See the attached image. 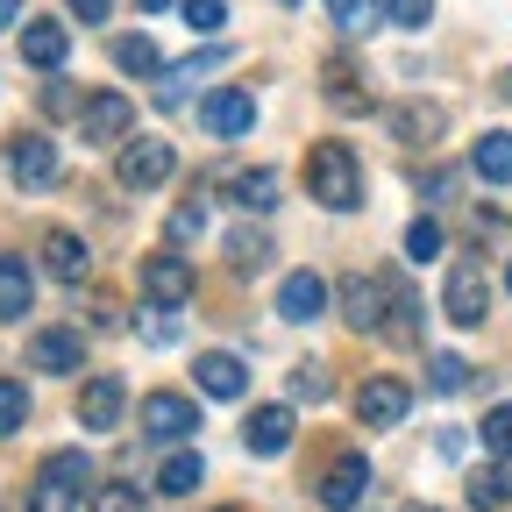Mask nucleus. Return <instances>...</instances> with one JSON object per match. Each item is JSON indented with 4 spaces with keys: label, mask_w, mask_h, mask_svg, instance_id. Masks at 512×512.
I'll return each mask as SVG.
<instances>
[{
    "label": "nucleus",
    "mask_w": 512,
    "mask_h": 512,
    "mask_svg": "<svg viewBox=\"0 0 512 512\" xmlns=\"http://www.w3.org/2000/svg\"><path fill=\"white\" fill-rule=\"evenodd\" d=\"M306 192L320 207H335V214H356L363 207V164L349 143H313L306 150Z\"/></svg>",
    "instance_id": "nucleus-1"
},
{
    "label": "nucleus",
    "mask_w": 512,
    "mask_h": 512,
    "mask_svg": "<svg viewBox=\"0 0 512 512\" xmlns=\"http://www.w3.org/2000/svg\"><path fill=\"white\" fill-rule=\"evenodd\" d=\"M86 484H93V463H86V448H57V456H43V470H36L29 512H72Z\"/></svg>",
    "instance_id": "nucleus-2"
},
{
    "label": "nucleus",
    "mask_w": 512,
    "mask_h": 512,
    "mask_svg": "<svg viewBox=\"0 0 512 512\" xmlns=\"http://www.w3.org/2000/svg\"><path fill=\"white\" fill-rule=\"evenodd\" d=\"M114 171H121L128 192H157V185L178 171V150L157 143V136H136V143H121V164H114Z\"/></svg>",
    "instance_id": "nucleus-3"
},
{
    "label": "nucleus",
    "mask_w": 512,
    "mask_h": 512,
    "mask_svg": "<svg viewBox=\"0 0 512 512\" xmlns=\"http://www.w3.org/2000/svg\"><path fill=\"white\" fill-rule=\"evenodd\" d=\"M363 491H370V463L356 456V448H342V456L320 470V484H313V498L328 505V512H356V505H363Z\"/></svg>",
    "instance_id": "nucleus-4"
},
{
    "label": "nucleus",
    "mask_w": 512,
    "mask_h": 512,
    "mask_svg": "<svg viewBox=\"0 0 512 512\" xmlns=\"http://www.w3.org/2000/svg\"><path fill=\"white\" fill-rule=\"evenodd\" d=\"M406 413H413V392H406L399 377H363L356 384V420L363 427H399Z\"/></svg>",
    "instance_id": "nucleus-5"
},
{
    "label": "nucleus",
    "mask_w": 512,
    "mask_h": 512,
    "mask_svg": "<svg viewBox=\"0 0 512 512\" xmlns=\"http://www.w3.org/2000/svg\"><path fill=\"white\" fill-rule=\"evenodd\" d=\"M441 306H448V320H456V328H477V320L491 313V292H484V271L470 264V256H463V264H456V271H448V285H441Z\"/></svg>",
    "instance_id": "nucleus-6"
},
{
    "label": "nucleus",
    "mask_w": 512,
    "mask_h": 512,
    "mask_svg": "<svg viewBox=\"0 0 512 512\" xmlns=\"http://www.w3.org/2000/svg\"><path fill=\"white\" fill-rule=\"evenodd\" d=\"M384 128H392L406 150H427V143H441L448 114H441V100H399V107H384Z\"/></svg>",
    "instance_id": "nucleus-7"
},
{
    "label": "nucleus",
    "mask_w": 512,
    "mask_h": 512,
    "mask_svg": "<svg viewBox=\"0 0 512 512\" xmlns=\"http://www.w3.org/2000/svg\"><path fill=\"white\" fill-rule=\"evenodd\" d=\"M200 121H207V136H221V143H242L249 128H256V100H249L242 86H221V93H207Z\"/></svg>",
    "instance_id": "nucleus-8"
},
{
    "label": "nucleus",
    "mask_w": 512,
    "mask_h": 512,
    "mask_svg": "<svg viewBox=\"0 0 512 512\" xmlns=\"http://www.w3.org/2000/svg\"><path fill=\"white\" fill-rule=\"evenodd\" d=\"M192 427H200V406L178 399V392H150L143 399V434L150 441H192Z\"/></svg>",
    "instance_id": "nucleus-9"
},
{
    "label": "nucleus",
    "mask_w": 512,
    "mask_h": 512,
    "mask_svg": "<svg viewBox=\"0 0 512 512\" xmlns=\"http://www.w3.org/2000/svg\"><path fill=\"white\" fill-rule=\"evenodd\" d=\"M8 171H15L22 192L57 185V143H50V136H15V143H8Z\"/></svg>",
    "instance_id": "nucleus-10"
},
{
    "label": "nucleus",
    "mask_w": 512,
    "mask_h": 512,
    "mask_svg": "<svg viewBox=\"0 0 512 512\" xmlns=\"http://www.w3.org/2000/svg\"><path fill=\"white\" fill-rule=\"evenodd\" d=\"M128 121H136V107H128L121 93H93V100L79 107V128H86L93 150H100V143H128Z\"/></svg>",
    "instance_id": "nucleus-11"
},
{
    "label": "nucleus",
    "mask_w": 512,
    "mask_h": 512,
    "mask_svg": "<svg viewBox=\"0 0 512 512\" xmlns=\"http://www.w3.org/2000/svg\"><path fill=\"white\" fill-rule=\"evenodd\" d=\"M143 292H150V306H185L192 299V264L185 256H143Z\"/></svg>",
    "instance_id": "nucleus-12"
},
{
    "label": "nucleus",
    "mask_w": 512,
    "mask_h": 512,
    "mask_svg": "<svg viewBox=\"0 0 512 512\" xmlns=\"http://www.w3.org/2000/svg\"><path fill=\"white\" fill-rule=\"evenodd\" d=\"M292 406H256L249 420H242V448H249V456H285V448H292Z\"/></svg>",
    "instance_id": "nucleus-13"
},
{
    "label": "nucleus",
    "mask_w": 512,
    "mask_h": 512,
    "mask_svg": "<svg viewBox=\"0 0 512 512\" xmlns=\"http://www.w3.org/2000/svg\"><path fill=\"white\" fill-rule=\"evenodd\" d=\"M320 306H328V278H320V271H292V278L278 285V313L292 320V328L320 320Z\"/></svg>",
    "instance_id": "nucleus-14"
},
{
    "label": "nucleus",
    "mask_w": 512,
    "mask_h": 512,
    "mask_svg": "<svg viewBox=\"0 0 512 512\" xmlns=\"http://www.w3.org/2000/svg\"><path fill=\"white\" fill-rule=\"evenodd\" d=\"M192 377H200V392H207V399H221V406L249 392V370H242V356H221V349H207L200 363H192Z\"/></svg>",
    "instance_id": "nucleus-15"
},
{
    "label": "nucleus",
    "mask_w": 512,
    "mask_h": 512,
    "mask_svg": "<svg viewBox=\"0 0 512 512\" xmlns=\"http://www.w3.org/2000/svg\"><path fill=\"white\" fill-rule=\"evenodd\" d=\"M43 271H50V278H64V285H86L93 256H86V242H79L72 228H50V235H43Z\"/></svg>",
    "instance_id": "nucleus-16"
},
{
    "label": "nucleus",
    "mask_w": 512,
    "mask_h": 512,
    "mask_svg": "<svg viewBox=\"0 0 512 512\" xmlns=\"http://www.w3.org/2000/svg\"><path fill=\"white\" fill-rule=\"evenodd\" d=\"M214 64H221V50H200V57H185V64H164V72H157V100H164V107L192 100V86L214 79Z\"/></svg>",
    "instance_id": "nucleus-17"
},
{
    "label": "nucleus",
    "mask_w": 512,
    "mask_h": 512,
    "mask_svg": "<svg viewBox=\"0 0 512 512\" xmlns=\"http://www.w3.org/2000/svg\"><path fill=\"white\" fill-rule=\"evenodd\" d=\"M221 192L242 214H271L278 207V171H221Z\"/></svg>",
    "instance_id": "nucleus-18"
},
{
    "label": "nucleus",
    "mask_w": 512,
    "mask_h": 512,
    "mask_svg": "<svg viewBox=\"0 0 512 512\" xmlns=\"http://www.w3.org/2000/svg\"><path fill=\"white\" fill-rule=\"evenodd\" d=\"M29 363L50 370V377H64V370H79V363H86V342H79L72 328H43V335L29 342Z\"/></svg>",
    "instance_id": "nucleus-19"
},
{
    "label": "nucleus",
    "mask_w": 512,
    "mask_h": 512,
    "mask_svg": "<svg viewBox=\"0 0 512 512\" xmlns=\"http://www.w3.org/2000/svg\"><path fill=\"white\" fill-rule=\"evenodd\" d=\"M221 256H228V271H235V278H256V271L271 264V235L242 221V228H228V235H221Z\"/></svg>",
    "instance_id": "nucleus-20"
},
{
    "label": "nucleus",
    "mask_w": 512,
    "mask_h": 512,
    "mask_svg": "<svg viewBox=\"0 0 512 512\" xmlns=\"http://www.w3.org/2000/svg\"><path fill=\"white\" fill-rule=\"evenodd\" d=\"M22 57L36 64V72H57V64L72 57V36H64V29L43 15V22H29V29H22Z\"/></svg>",
    "instance_id": "nucleus-21"
},
{
    "label": "nucleus",
    "mask_w": 512,
    "mask_h": 512,
    "mask_svg": "<svg viewBox=\"0 0 512 512\" xmlns=\"http://www.w3.org/2000/svg\"><path fill=\"white\" fill-rule=\"evenodd\" d=\"M342 320H349L356 335L384 328V292H377V278H349V285H342Z\"/></svg>",
    "instance_id": "nucleus-22"
},
{
    "label": "nucleus",
    "mask_w": 512,
    "mask_h": 512,
    "mask_svg": "<svg viewBox=\"0 0 512 512\" xmlns=\"http://www.w3.org/2000/svg\"><path fill=\"white\" fill-rule=\"evenodd\" d=\"M121 406H128V392H121V377H93L86 392H79V420L100 434V427H114L121 420Z\"/></svg>",
    "instance_id": "nucleus-23"
},
{
    "label": "nucleus",
    "mask_w": 512,
    "mask_h": 512,
    "mask_svg": "<svg viewBox=\"0 0 512 512\" xmlns=\"http://www.w3.org/2000/svg\"><path fill=\"white\" fill-rule=\"evenodd\" d=\"M420 292L406 285V278H392V320H384V342H399V349H413L420 342Z\"/></svg>",
    "instance_id": "nucleus-24"
},
{
    "label": "nucleus",
    "mask_w": 512,
    "mask_h": 512,
    "mask_svg": "<svg viewBox=\"0 0 512 512\" xmlns=\"http://www.w3.org/2000/svg\"><path fill=\"white\" fill-rule=\"evenodd\" d=\"M470 171H477L484 185H512V136H505V128L477 136V150H470Z\"/></svg>",
    "instance_id": "nucleus-25"
},
{
    "label": "nucleus",
    "mask_w": 512,
    "mask_h": 512,
    "mask_svg": "<svg viewBox=\"0 0 512 512\" xmlns=\"http://www.w3.org/2000/svg\"><path fill=\"white\" fill-rule=\"evenodd\" d=\"M29 299H36L29 264H22V256H0V320H22V313H29Z\"/></svg>",
    "instance_id": "nucleus-26"
},
{
    "label": "nucleus",
    "mask_w": 512,
    "mask_h": 512,
    "mask_svg": "<svg viewBox=\"0 0 512 512\" xmlns=\"http://www.w3.org/2000/svg\"><path fill=\"white\" fill-rule=\"evenodd\" d=\"M328 22L356 43V36H370V29L384 22V0H328Z\"/></svg>",
    "instance_id": "nucleus-27"
},
{
    "label": "nucleus",
    "mask_w": 512,
    "mask_h": 512,
    "mask_svg": "<svg viewBox=\"0 0 512 512\" xmlns=\"http://www.w3.org/2000/svg\"><path fill=\"white\" fill-rule=\"evenodd\" d=\"M328 93H335V107H342V114H370V93H363V72H356V64H349V57H335V64H328Z\"/></svg>",
    "instance_id": "nucleus-28"
},
{
    "label": "nucleus",
    "mask_w": 512,
    "mask_h": 512,
    "mask_svg": "<svg viewBox=\"0 0 512 512\" xmlns=\"http://www.w3.org/2000/svg\"><path fill=\"white\" fill-rule=\"evenodd\" d=\"M200 477H207L200 456H192V448H178V456L157 470V491H164V498H192V491H200Z\"/></svg>",
    "instance_id": "nucleus-29"
},
{
    "label": "nucleus",
    "mask_w": 512,
    "mask_h": 512,
    "mask_svg": "<svg viewBox=\"0 0 512 512\" xmlns=\"http://www.w3.org/2000/svg\"><path fill=\"white\" fill-rule=\"evenodd\" d=\"M114 64H121V72H136V79H157V72H164L150 36H121V43H114Z\"/></svg>",
    "instance_id": "nucleus-30"
},
{
    "label": "nucleus",
    "mask_w": 512,
    "mask_h": 512,
    "mask_svg": "<svg viewBox=\"0 0 512 512\" xmlns=\"http://www.w3.org/2000/svg\"><path fill=\"white\" fill-rule=\"evenodd\" d=\"M22 427H29V384L0 377V441H8V434H22Z\"/></svg>",
    "instance_id": "nucleus-31"
},
{
    "label": "nucleus",
    "mask_w": 512,
    "mask_h": 512,
    "mask_svg": "<svg viewBox=\"0 0 512 512\" xmlns=\"http://www.w3.org/2000/svg\"><path fill=\"white\" fill-rule=\"evenodd\" d=\"M427 392H441V399L470 392V363H463V356H434V363H427Z\"/></svg>",
    "instance_id": "nucleus-32"
},
{
    "label": "nucleus",
    "mask_w": 512,
    "mask_h": 512,
    "mask_svg": "<svg viewBox=\"0 0 512 512\" xmlns=\"http://www.w3.org/2000/svg\"><path fill=\"white\" fill-rule=\"evenodd\" d=\"M477 441L491 448L498 463H512V406H491V413H484V427H477Z\"/></svg>",
    "instance_id": "nucleus-33"
},
{
    "label": "nucleus",
    "mask_w": 512,
    "mask_h": 512,
    "mask_svg": "<svg viewBox=\"0 0 512 512\" xmlns=\"http://www.w3.org/2000/svg\"><path fill=\"white\" fill-rule=\"evenodd\" d=\"M505 498H512V477H505V470H477V477H470V505H477V512H498Z\"/></svg>",
    "instance_id": "nucleus-34"
},
{
    "label": "nucleus",
    "mask_w": 512,
    "mask_h": 512,
    "mask_svg": "<svg viewBox=\"0 0 512 512\" xmlns=\"http://www.w3.org/2000/svg\"><path fill=\"white\" fill-rule=\"evenodd\" d=\"M335 392V377L328 370H320V363H292V399H306V406H320V399H328Z\"/></svg>",
    "instance_id": "nucleus-35"
},
{
    "label": "nucleus",
    "mask_w": 512,
    "mask_h": 512,
    "mask_svg": "<svg viewBox=\"0 0 512 512\" xmlns=\"http://www.w3.org/2000/svg\"><path fill=\"white\" fill-rule=\"evenodd\" d=\"M406 256H413V264H434V256H441V221H413L406 228Z\"/></svg>",
    "instance_id": "nucleus-36"
},
{
    "label": "nucleus",
    "mask_w": 512,
    "mask_h": 512,
    "mask_svg": "<svg viewBox=\"0 0 512 512\" xmlns=\"http://www.w3.org/2000/svg\"><path fill=\"white\" fill-rule=\"evenodd\" d=\"M136 328H143V342H157V349H171V342H178V313H171V306H150V313L136 320Z\"/></svg>",
    "instance_id": "nucleus-37"
},
{
    "label": "nucleus",
    "mask_w": 512,
    "mask_h": 512,
    "mask_svg": "<svg viewBox=\"0 0 512 512\" xmlns=\"http://www.w3.org/2000/svg\"><path fill=\"white\" fill-rule=\"evenodd\" d=\"M93 512H143V491H136V484H100Z\"/></svg>",
    "instance_id": "nucleus-38"
},
{
    "label": "nucleus",
    "mask_w": 512,
    "mask_h": 512,
    "mask_svg": "<svg viewBox=\"0 0 512 512\" xmlns=\"http://www.w3.org/2000/svg\"><path fill=\"white\" fill-rule=\"evenodd\" d=\"M178 8H185L192 29H221L228 22V0H178Z\"/></svg>",
    "instance_id": "nucleus-39"
},
{
    "label": "nucleus",
    "mask_w": 512,
    "mask_h": 512,
    "mask_svg": "<svg viewBox=\"0 0 512 512\" xmlns=\"http://www.w3.org/2000/svg\"><path fill=\"white\" fill-rule=\"evenodd\" d=\"M384 15H392L399 29H427V15H434V0H384Z\"/></svg>",
    "instance_id": "nucleus-40"
},
{
    "label": "nucleus",
    "mask_w": 512,
    "mask_h": 512,
    "mask_svg": "<svg viewBox=\"0 0 512 512\" xmlns=\"http://www.w3.org/2000/svg\"><path fill=\"white\" fill-rule=\"evenodd\" d=\"M200 228H207V207H200V200L171 214V235H178V242H185V235H200Z\"/></svg>",
    "instance_id": "nucleus-41"
},
{
    "label": "nucleus",
    "mask_w": 512,
    "mask_h": 512,
    "mask_svg": "<svg viewBox=\"0 0 512 512\" xmlns=\"http://www.w3.org/2000/svg\"><path fill=\"white\" fill-rule=\"evenodd\" d=\"M72 107H79V93L64 86V79H50V86H43V114H72Z\"/></svg>",
    "instance_id": "nucleus-42"
},
{
    "label": "nucleus",
    "mask_w": 512,
    "mask_h": 512,
    "mask_svg": "<svg viewBox=\"0 0 512 512\" xmlns=\"http://www.w3.org/2000/svg\"><path fill=\"white\" fill-rule=\"evenodd\" d=\"M72 15H79V22H107V15H114V0H72Z\"/></svg>",
    "instance_id": "nucleus-43"
},
{
    "label": "nucleus",
    "mask_w": 512,
    "mask_h": 512,
    "mask_svg": "<svg viewBox=\"0 0 512 512\" xmlns=\"http://www.w3.org/2000/svg\"><path fill=\"white\" fill-rule=\"evenodd\" d=\"M15 15H22V0H0V29H15Z\"/></svg>",
    "instance_id": "nucleus-44"
},
{
    "label": "nucleus",
    "mask_w": 512,
    "mask_h": 512,
    "mask_svg": "<svg viewBox=\"0 0 512 512\" xmlns=\"http://www.w3.org/2000/svg\"><path fill=\"white\" fill-rule=\"evenodd\" d=\"M136 8H143V15H164V8H178V0H136Z\"/></svg>",
    "instance_id": "nucleus-45"
},
{
    "label": "nucleus",
    "mask_w": 512,
    "mask_h": 512,
    "mask_svg": "<svg viewBox=\"0 0 512 512\" xmlns=\"http://www.w3.org/2000/svg\"><path fill=\"white\" fill-rule=\"evenodd\" d=\"M498 93H505V100H512V72H505V79H498Z\"/></svg>",
    "instance_id": "nucleus-46"
},
{
    "label": "nucleus",
    "mask_w": 512,
    "mask_h": 512,
    "mask_svg": "<svg viewBox=\"0 0 512 512\" xmlns=\"http://www.w3.org/2000/svg\"><path fill=\"white\" fill-rule=\"evenodd\" d=\"M505 292H512V264H505Z\"/></svg>",
    "instance_id": "nucleus-47"
},
{
    "label": "nucleus",
    "mask_w": 512,
    "mask_h": 512,
    "mask_svg": "<svg viewBox=\"0 0 512 512\" xmlns=\"http://www.w3.org/2000/svg\"><path fill=\"white\" fill-rule=\"evenodd\" d=\"M221 512H235V505H221Z\"/></svg>",
    "instance_id": "nucleus-48"
},
{
    "label": "nucleus",
    "mask_w": 512,
    "mask_h": 512,
    "mask_svg": "<svg viewBox=\"0 0 512 512\" xmlns=\"http://www.w3.org/2000/svg\"><path fill=\"white\" fill-rule=\"evenodd\" d=\"M420 512H434V505H420Z\"/></svg>",
    "instance_id": "nucleus-49"
}]
</instances>
